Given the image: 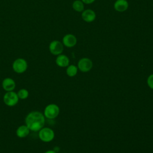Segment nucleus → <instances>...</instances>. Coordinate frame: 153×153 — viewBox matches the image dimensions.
Listing matches in <instances>:
<instances>
[{
	"label": "nucleus",
	"mask_w": 153,
	"mask_h": 153,
	"mask_svg": "<svg viewBox=\"0 0 153 153\" xmlns=\"http://www.w3.org/2000/svg\"><path fill=\"white\" fill-rule=\"evenodd\" d=\"M25 122V124L30 131L37 132L44 127L45 117L42 112L38 111H33L30 112L26 116Z\"/></svg>",
	"instance_id": "nucleus-1"
},
{
	"label": "nucleus",
	"mask_w": 153,
	"mask_h": 153,
	"mask_svg": "<svg viewBox=\"0 0 153 153\" xmlns=\"http://www.w3.org/2000/svg\"><path fill=\"white\" fill-rule=\"evenodd\" d=\"M147 84L148 87L153 90V74L149 75L147 78Z\"/></svg>",
	"instance_id": "nucleus-17"
},
{
	"label": "nucleus",
	"mask_w": 153,
	"mask_h": 153,
	"mask_svg": "<svg viewBox=\"0 0 153 153\" xmlns=\"http://www.w3.org/2000/svg\"><path fill=\"white\" fill-rule=\"evenodd\" d=\"M44 153H57L56 151L54 150H53V149H49V150H47Z\"/></svg>",
	"instance_id": "nucleus-19"
},
{
	"label": "nucleus",
	"mask_w": 153,
	"mask_h": 153,
	"mask_svg": "<svg viewBox=\"0 0 153 153\" xmlns=\"http://www.w3.org/2000/svg\"><path fill=\"white\" fill-rule=\"evenodd\" d=\"M17 94L19 99L25 100L29 97V92L26 88H21L17 92Z\"/></svg>",
	"instance_id": "nucleus-16"
},
{
	"label": "nucleus",
	"mask_w": 153,
	"mask_h": 153,
	"mask_svg": "<svg viewBox=\"0 0 153 153\" xmlns=\"http://www.w3.org/2000/svg\"><path fill=\"white\" fill-rule=\"evenodd\" d=\"M62 42L66 47L72 48L76 44L77 39L74 35L72 33H68L63 37Z\"/></svg>",
	"instance_id": "nucleus-8"
},
{
	"label": "nucleus",
	"mask_w": 153,
	"mask_h": 153,
	"mask_svg": "<svg viewBox=\"0 0 153 153\" xmlns=\"http://www.w3.org/2000/svg\"><path fill=\"white\" fill-rule=\"evenodd\" d=\"M28 68L27 61L23 58H17L14 60L12 64L13 71L17 74H20L25 72Z\"/></svg>",
	"instance_id": "nucleus-4"
},
{
	"label": "nucleus",
	"mask_w": 153,
	"mask_h": 153,
	"mask_svg": "<svg viewBox=\"0 0 153 153\" xmlns=\"http://www.w3.org/2000/svg\"><path fill=\"white\" fill-rule=\"evenodd\" d=\"M78 67L74 65H69L67 66L66 72L68 76L70 77L75 76L78 72Z\"/></svg>",
	"instance_id": "nucleus-15"
},
{
	"label": "nucleus",
	"mask_w": 153,
	"mask_h": 153,
	"mask_svg": "<svg viewBox=\"0 0 153 153\" xmlns=\"http://www.w3.org/2000/svg\"><path fill=\"white\" fill-rule=\"evenodd\" d=\"M59 113L60 108L59 106L54 103H50L45 107L43 114L45 118L53 120L57 117Z\"/></svg>",
	"instance_id": "nucleus-3"
},
{
	"label": "nucleus",
	"mask_w": 153,
	"mask_h": 153,
	"mask_svg": "<svg viewBox=\"0 0 153 153\" xmlns=\"http://www.w3.org/2000/svg\"><path fill=\"white\" fill-rule=\"evenodd\" d=\"M55 62L58 66L60 68H65L69 65L70 60L67 56L63 54H60L57 56Z\"/></svg>",
	"instance_id": "nucleus-11"
},
{
	"label": "nucleus",
	"mask_w": 153,
	"mask_h": 153,
	"mask_svg": "<svg viewBox=\"0 0 153 153\" xmlns=\"http://www.w3.org/2000/svg\"><path fill=\"white\" fill-rule=\"evenodd\" d=\"M84 4H90L93 3L96 0H81Z\"/></svg>",
	"instance_id": "nucleus-18"
},
{
	"label": "nucleus",
	"mask_w": 153,
	"mask_h": 153,
	"mask_svg": "<svg viewBox=\"0 0 153 153\" xmlns=\"http://www.w3.org/2000/svg\"><path fill=\"white\" fill-rule=\"evenodd\" d=\"M30 130L26 124L19 126L16 131V136L19 138L26 137L30 133Z\"/></svg>",
	"instance_id": "nucleus-13"
},
{
	"label": "nucleus",
	"mask_w": 153,
	"mask_h": 153,
	"mask_svg": "<svg viewBox=\"0 0 153 153\" xmlns=\"http://www.w3.org/2000/svg\"><path fill=\"white\" fill-rule=\"evenodd\" d=\"M128 2L127 0H116L114 4V8L118 12H124L128 9Z\"/></svg>",
	"instance_id": "nucleus-12"
},
{
	"label": "nucleus",
	"mask_w": 153,
	"mask_h": 153,
	"mask_svg": "<svg viewBox=\"0 0 153 153\" xmlns=\"http://www.w3.org/2000/svg\"><path fill=\"white\" fill-rule=\"evenodd\" d=\"M38 132L39 139L43 142H50L55 137L54 130L48 127H43Z\"/></svg>",
	"instance_id": "nucleus-2"
},
{
	"label": "nucleus",
	"mask_w": 153,
	"mask_h": 153,
	"mask_svg": "<svg viewBox=\"0 0 153 153\" xmlns=\"http://www.w3.org/2000/svg\"><path fill=\"white\" fill-rule=\"evenodd\" d=\"M16 86V84L15 81L10 77L5 78L2 81V87L6 92L14 91Z\"/></svg>",
	"instance_id": "nucleus-9"
},
{
	"label": "nucleus",
	"mask_w": 153,
	"mask_h": 153,
	"mask_svg": "<svg viewBox=\"0 0 153 153\" xmlns=\"http://www.w3.org/2000/svg\"><path fill=\"white\" fill-rule=\"evenodd\" d=\"M72 8L76 12H82L84 10V4L81 0H75L72 3Z\"/></svg>",
	"instance_id": "nucleus-14"
},
{
	"label": "nucleus",
	"mask_w": 153,
	"mask_h": 153,
	"mask_svg": "<svg viewBox=\"0 0 153 153\" xmlns=\"http://www.w3.org/2000/svg\"><path fill=\"white\" fill-rule=\"evenodd\" d=\"M81 17L82 20L87 23L93 22L96 17L95 12L91 9L84 10L81 14Z\"/></svg>",
	"instance_id": "nucleus-10"
},
{
	"label": "nucleus",
	"mask_w": 153,
	"mask_h": 153,
	"mask_svg": "<svg viewBox=\"0 0 153 153\" xmlns=\"http://www.w3.org/2000/svg\"><path fill=\"white\" fill-rule=\"evenodd\" d=\"M48 49L51 54L54 56H58L62 53L64 49V45L60 41L53 40L50 43Z\"/></svg>",
	"instance_id": "nucleus-6"
},
{
	"label": "nucleus",
	"mask_w": 153,
	"mask_h": 153,
	"mask_svg": "<svg viewBox=\"0 0 153 153\" xmlns=\"http://www.w3.org/2000/svg\"><path fill=\"white\" fill-rule=\"evenodd\" d=\"M93 64L91 59L87 57H83L79 60L77 65L78 69L82 72H87L93 68Z\"/></svg>",
	"instance_id": "nucleus-7"
},
{
	"label": "nucleus",
	"mask_w": 153,
	"mask_h": 153,
	"mask_svg": "<svg viewBox=\"0 0 153 153\" xmlns=\"http://www.w3.org/2000/svg\"><path fill=\"white\" fill-rule=\"evenodd\" d=\"M19 100V98L16 92L14 91L6 92L3 96V102L8 106L12 107L16 106Z\"/></svg>",
	"instance_id": "nucleus-5"
}]
</instances>
